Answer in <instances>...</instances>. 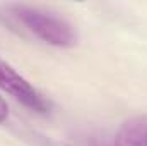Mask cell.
Here are the masks:
<instances>
[{"mask_svg": "<svg viewBox=\"0 0 147 146\" xmlns=\"http://www.w3.org/2000/svg\"><path fill=\"white\" fill-rule=\"evenodd\" d=\"M7 117H9V107H7V103L3 102V98L0 96V124L5 122Z\"/></svg>", "mask_w": 147, "mask_h": 146, "instance_id": "277c9868", "label": "cell"}, {"mask_svg": "<svg viewBox=\"0 0 147 146\" xmlns=\"http://www.w3.org/2000/svg\"><path fill=\"white\" fill-rule=\"evenodd\" d=\"M7 10L26 31H29L31 35H34L53 46L69 48L77 43L75 28L62 16H57L39 7L21 5V3L9 5Z\"/></svg>", "mask_w": 147, "mask_h": 146, "instance_id": "6da1fadb", "label": "cell"}, {"mask_svg": "<svg viewBox=\"0 0 147 146\" xmlns=\"http://www.w3.org/2000/svg\"><path fill=\"white\" fill-rule=\"evenodd\" d=\"M115 146H147V115H137L123 122Z\"/></svg>", "mask_w": 147, "mask_h": 146, "instance_id": "3957f363", "label": "cell"}, {"mask_svg": "<svg viewBox=\"0 0 147 146\" xmlns=\"http://www.w3.org/2000/svg\"><path fill=\"white\" fill-rule=\"evenodd\" d=\"M0 89L9 93L14 100H17L29 110L39 113L48 112L51 107L48 98L41 91H38L24 76H21L10 64H7L2 59H0Z\"/></svg>", "mask_w": 147, "mask_h": 146, "instance_id": "7a4b0ae2", "label": "cell"}]
</instances>
